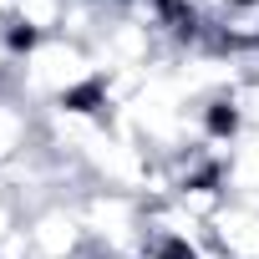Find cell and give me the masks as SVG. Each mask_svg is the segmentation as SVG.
I'll return each instance as SVG.
<instances>
[{
    "label": "cell",
    "mask_w": 259,
    "mask_h": 259,
    "mask_svg": "<svg viewBox=\"0 0 259 259\" xmlns=\"http://www.w3.org/2000/svg\"><path fill=\"white\" fill-rule=\"evenodd\" d=\"M102 81V66L92 56V46L71 41V36H46L36 41L16 66H11V87L31 102V107H61L76 102L81 92H92Z\"/></svg>",
    "instance_id": "obj_1"
},
{
    "label": "cell",
    "mask_w": 259,
    "mask_h": 259,
    "mask_svg": "<svg viewBox=\"0 0 259 259\" xmlns=\"http://www.w3.org/2000/svg\"><path fill=\"white\" fill-rule=\"evenodd\" d=\"M71 203L87 224L92 249H102L107 259H143V249H148V203L138 193L87 183Z\"/></svg>",
    "instance_id": "obj_2"
},
{
    "label": "cell",
    "mask_w": 259,
    "mask_h": 259,
    "mask_svg": "<svg viewBox=\"0 0 259 259\" xmlns=\"http://www.w3.org/2000/svg\"><path fill=\"white\" fill-rule=\"evenodd\" d=\"M26 234H31V249L36 259H81L92 249L87 239V224L76 213L71 198H46L26 213Z\"/></svg>",
    "instance_id": "obj_3"
},
{
    "label": "cell",
    "mask_w": 259,
    "mask_h": 259,
    "mask_svg": "<svg viewBox=\"0 0 259 259\" xmlns=\"http://www.w3.org/2000/svg\"><path fill=\"white\" fill-rule=\"evenodd\" d=\"M41 148V107H31L16 87H0V173Z\"/></svg>",
    "instance_id": "obj_4"
},
{
    "label": "cell",
    "mask_w": 259,
    "mask_h": 259,
    "mask_svg": "<svg viewBox=\"0 0 259 259\" xmlns=\"http://www.w3.org/2000/svg\"><path fill=\"white\" fill-rule=\"evenodd\" d=\"M208 239H213V249L224 259H259V203L229 198L208 219Z\"/></svg>",
    "instance_id": "obj_5"
},
{
    "label": "cell",
    "mask_w": 259,
    "mask_h": 259,
    "mask_svg": "<svg viewBox=\"0 0 259 259\" xmlns=\"http://www.w3.org/2000/svg\"><path fill=\"white\" fill-rule=\"evenodd\" d=\"M16 229H26V203H21L6 183H0V244H6Z\"/></svg>",
    "instance_id": "obj_6"
},
{
    "label": "cell",
    "mask_w": 259,
    "mask_h": 259,
    "mask_svg": "<svg viewBox=\"0 0 259 259\" xmlns=\"http://www.w3.org/2000/svg\"><path fill=\"white\" fill-rule=\"evenodd\" d=\"M107 6H112V0H107Z\"/></svg>",
    "instance_id": "obj_7"
}]
</instances>
